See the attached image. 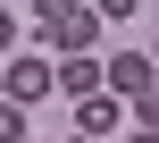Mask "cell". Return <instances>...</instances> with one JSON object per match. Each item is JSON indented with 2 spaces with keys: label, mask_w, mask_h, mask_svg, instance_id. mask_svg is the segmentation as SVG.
<instances>
[{
  "label": "cell",
  "mask_w": 159,
  "mask_h": 143,
  "mask_svg": "<svg viewBox=\"0 0 159 143\" xmlns=\"http://www.w3.org/2000/svg\"><path fill=\"white\" fill-rule=\"evenodd\" d=\"M34 34H42L59 59H84L92 34H101V17H92L84 0H34Z\"/></svg>",
  "instance_id": "6da1fadb"
},
{
  "label": "cell",
  "mask_w": 159,
  "mask_h": 143,
  "mask_svg": "<svg viewBox=\"0 0 159 143\" xmlns=\"http://www.w3.org/2000/svg\"><path fill=\"white\" fill-rule=\"evenodd\" d=\"M50 93H67V101H84V93H101V67H92V51H84V59H67V67L50 76Z\"/></svg>",
  "instance_id": "7a4b0ae2"
},
{
  "label": "cell",
  "mask_w": 159,
  "mask_h": 143,
  "mask_svg": "<svg viewBox=\"0 0 159 143\" xmlns=\"http://www.w3.org/2000/svg\"><path fill=\"white\" fill-rule=\"evenodd\" d=\"M101 84H117L126 101H143V93H151V59H143V51H126V59H117V67L101 76Z\"/></svg>",
  "instance_id": "3957f363"
},
{
  "label": "cell",
  "mask_w": 159,
  "mask_h": 143,
  "mask_svg": "<svg viewBox=\"0 0 159 143\" xmlns=\"http://www.w3.org/2000/svg\"><path fill=\"white\" fill-rule=\"evenodd\" d=\"M42 93H50V67H42V59H17V67H8V101L25 110V101H42Z\"/></svg>",
  "instance_id": "277c9868"
},
{
  "label": "cell",
  "mask_w": 159,
  "mask_h": 143,
  "mask_svg": "<svg viewBox=\"0 0 159 143\" xmlns=\"http://www.w3.org/2000/svg\"><path fill=\"white\" fill-rule=\"evenodd\" d=\"M75 126H84V135L101 143L109 126H117V93H84V101H75Z\"/></svg>",
  "instance_id": "5b68a950"
},
{
  "label": "cell",
  "mask_w": 159,
  "mask_h": 143,
  "mask_svg": "<svg viewBox=\"0 0 159 143\" xmlns=\"http://www.w3.org/2000/svg\"><path fill=\"white\" fill-rule=\"evenodd\" d=\"M0 143H25V110L17 101H0Z\"/></svg>",
  "instance_id": "8992f818"
},
{
  "label": "cell",
  "mask_w": 159,
  "mask_h": 143,
  "mask_svg": "<svg viewBox=\"0 0 159 143\" xmlns=\"http://www.w3.org/2000/svg\"><path fill=\"white\" fill-rule=\"evenodd\" d=\"M92 17H134V0H84Z\"/></svg>",
  "instance_id": "52a82bcc"
},
{
  "label": "cell",
  "mask_w": 159,
  "mask_h": 143,
  "mask_svg": "<svg viewBox=\"0 0 159 143\" xmlns=\"http://www.w3.org/2000/svg\"><path fill=\"white\" fill-rule=\"evenodd\" d=\"M8 42H17V17H8V8H0V51H8Z\"/></svg>",
  "instance_id": "ba28073f"
},
{
  "label": "cell",
  "mask_w": 159,
  "mask_h": 143,
  "mask_svg": "<svg viewBox=\"0 0 159 143\" xmlns=\"http://www.w3.org/2000/svg\"><path fill=\"white\" fill-rule=\"evenodd\" d=\"M134 143H159V135H134Z\"/></svg>",
  "instance_id": "9c48e42d"
},
{
  "label": "cell",
  "mask_w": 159,
  "mask_h": 143,
  "mask_svg": "<svg viewBox=\"0 0 159 143\" xmlns=\"http://www.w3.org/2000/svg\"><path fill=\"white\" fill-rule=\"evenodd\" d=\"M75 143H92V135H75Z\"/></svg>",
  "instance_id": "30bf717a"
}]
</instances>
